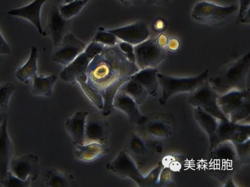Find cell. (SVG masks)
Instances as JSON below:
<instances>
[{
    "mask_svg": "<svg viewBox=\"0 0 250 187\" xmlns=\"http://www.w3.org/2000/svg\"><path fill=\"white\" fill-rule=\"evenodd\" d=\"M139 69L130 61L118 45L105 46L90 62L86 71L88 87L103 100L101 111L108 116L114 110L113 100L121 86Z\"/></svg>",
    "mask_w": 250,
    "mask_h": 187,
    "instance_id": "cell-1",
    "label": "cell"
},
{
    "mask_svg": "<svg viewBox=\"0 0 250 187\" xmlns=\"http://www.w3.org/2000/svg\"><path fill=\"white\" fill-rule=\"evenodd\" d=\"M250 69L249 52L228 64L214 76L208 78L211 88L219 95L234 90L249 89L248 79Z\"/></svg>",
    "mask_w": 250,
    "mask_h": 187,
    "instance_id": "cell-2",
    "label": "cell"
},
{
    "mask_svg": "<svg viewBox=\"0 0 250 187\" xmlns=\"http://www.w3.org/2000/svg\"><path fill=\"white\" fill-rule=\"evenodd\" d=\"M250 94L249 88L231 91L218 96L219 108L227 120L250 125Z\"/></svg>",
    "mask_w": 250,
    "mask_h": 187,
    "instance_id": "cell-3",
    "label": "cell"
},
{
    "mask_svg": "<svg viewBox=\"0 0 250 187\" xmlns=\"http://www.w3.org/2000/svg\"><path fill=\"white\" fill-rule=\"evenodd\" d=\"M238 11L235 4L223 5L208 0L197 1L191 11V18L199 24L220 26L228 22Z\"/></svg>",
    "mask_w": 250,
    "mask_h": 187,
    "instance_id": "cell-4",
    "label": "cell"
},
{
    "mask_svg": "<svg viewBox=\"0 0 250 187\" xmlns=\"http://www.w3.org/2000/svg\"><path fill=\"white\" fill-rule=\"evenodd\" d=\"M208 69L196 76L184 78L176 77L158 72L157 77L162 89V95L159 99L160 104L165 105L171 97L177 94L184 92L189 94L193 92L208 80Z\"/></svg>",
    "mask_w": 250,
    "mask_h": 187,
    "instance_id": "cell-5",
    "label": "cell"
},
{
    "mask_svg": "<svg viewBox=\"0 0 250 187\" xmlns=\"http://www.w3.org/2000/svg\"><path fill=\"white\" fill-rule=\"evenodd\" d=\"M135 63L138 69L155 68L167 57V51L156 38H148L134 46Z\"/></svg>",
    "mask_w": 250,
    "mask_h": 187,
    "instance_id": "cell-6",
    "label": "cell"
},
{
    "mask_svg": "<svg viewBox=\"0 0 250 187\" xmlns=\"http://www.w3.org/2000/svg\"><path fill=\"white\" fill-rule=\"evenodd\" d=\"M106 168L117 176L130 179L139 187H146L145 175L124 149L106 163Z\"/></svg>",
    "mask_w": 250,
    "mask_h": 187,
    "instance_id": "cell-7",
    "label": "cell"
},
{
    "mask_svg": "<svg viewBox=\"0 0 250 187\" xmlns=\"http://www.w3.org/2000/svg\"><path fill=\"white\" fill-rule=\"evenodd\" d=\"M219 96L207 80L198 89L189 94L187 101L194 108L201 109L218 118L226 119L217 103Z\"/></svg>",
    "mask_w": 250,
    "mask_h": 187,
    "instance_id": "cell-8",
    "label": "cell"
},
{
    "mask_svg": "<svg viewBox=\"0 0 250 187\" xmlns=\"http://www.w3.org/2000/svg\"><path fill=\"white\" fill-rule=\"evenodd\" d=\"M135 125L136 132L146 141L166 139L172 134L169 123L155 113L143 115Z\"/></svg>",
    "mask_w": 250,
    "mask_h": 187,
    "instance_id": "cell-9",
    "label": "cell"
},
{
    "mask_svg": "<svg viewBox=\"0 0 250 187\" xmlns=\"http://www.w3.org/2000/svg\"><path fill=\"white\" fill-rule=\"evenodd\" d=\"M86 45L73 34L68 32L64 36L58 47L54 49L52 59L56 63L64 67L82 53Z\"/></svg>",
    "mask_w": 250,
    "mask_h": 187,
    "instance_id": "cell-10",
    "label": "cell"
},
{
    "mask_svg": "<svg viewBox=\"0 0 250 187\" xmlns=\"http://www.w3.org/2000/svg\"><path fill=\"white\" fill-rule=\"evenodd\" d=\"M9 171L21 180L35 181L40 172L38 158L27 153L13 159L11 161Z\"/></svg>",
    "mask_w": 250,
    "mask_h": 187,
    "instance_id": "cell-11",
    "label": "cell"
},
{
    "mask_svg": "<svg viewBox=\"0 0 250 187\" xmlns=\"http://www.w3.org/2000/svg\"><path fill=\"white\" fill-rule=\"evenodd\" d=\"M107 30L113 34L118 39L130 43L133 46L146 40L150 36L147 25L142 21H137L121 27Z\"/></svg>",
    "mask_w": 250,
    "mask_h": 187,
    "instance_id": "cell-12",
    "label": "cell"
},
{
    "mask_svg": "<svg viewBox=\"0 0 250 187\" xmlns=\"http://www.w3.org/2000/svg\"><path fill=\"white\" fill-rule=\"evenodd\" d=\"M70 19H66L61 15L58 6L51 9L47 20V32L50 37L54 49L60 44L64 36L68 33Z\"/></svg>",
    "mask_w": 250,
    "mask_h": 187,
    "instance_id": "cell-13",
    "label": "cell"
},
{
    "mask_svg": "<svg viewBox=\"0 0 250 187\" xmlns=\"http://www.w3.org/2000/svg\"><path fill=\"white\" fill-rule=\"evenodd\" d=\"M108 136L107 122L88 114L85 125L83 143L97 142L107 146Z\"/></svg>",
    "mask_w": 250,
    "mask_h": 187,
    "instance_id": "cell-14",
    "label": "cell"
},
{
    "mask_svg": "<svg viewBox=\"0 0 250 187\" xmlns=\"http://www.w3.org/2000/svg\"><path fill=\"white\" fill-rule=\"evenodd\" d=\"M46 0H34L29 4L21 7L11 9L7 11L8 15L21 17L29 21L39 33L45 36L41 21L42 7Z\"/></svg>",
    "mask_w": 250,
    "mask_h": 187,
    "instance_id": "cell-15",
    "label": "cell"
},
{
    "mask_svg": "<svg viewBox=\"0 0 250 187\" xmlns=\"http://www.w3.org/2000/svg\"><path fill=\"white\" fill-rule=\"evenodd\" d=\"M12 154V142L7 129V120L3 119L0 125V182L5 179L9 171Z\"/></svg>",
    "mask_w": 250,
    "mask_h": 187,
    "instance_id": "cell-16",
    "label": "cell"
},
{
    "mask_svg": "<svg viewBox=\"0 0 250 187\" xmlns=\"http://www.w3.org/2000/svg\"><path fill=\"white\" fill-rule=\"evenodd\" d=\"M88 113L78 111L68 117L64 123V128L75 146L83 143L85 125Z\"/></svg>",
    "mask_w": 250,
    "mask_h": 187,
    "instance_id": "cell-17",
    "label": "cell"
},
{
    "mask_svg": "<svg viewBox=\"0 0 250 187\" xmlns=\"http://www.w3.org/2000/svg\"><path fill=\"white\" fill-rule=\"evenodd\" d=\"M149 144L148 141L136 131L131 134L125 148L124 149L133 160L140 171L149 153Z\"/></svg>",
    "mask_w": 250,
    "mask_h": 187,
    "instance_id": "cell-18",
    "label": "cell"
},
{
    "mask_svg": "<svg viewBox=\"0 0 250 187\" xmlns=\"http://www.w3.org/2000/svg\"><path fill=\"white\" fill-rule=\"evenodd\" d=\"M91 59L83 51L60 73V78L64 82L75 83L81 76L86 75L87 67Z\"/></svg>",
    "mask_w": 250,
    "mask_h": 187,
    "instance_id": "cell-19",
    "label": "cell"
},
{
    "mask_svg": "<svg viewBox=\"0 0 250 187\" xmlns=\"http://www.w3.org/2000/svg\"><path fill=\"white\" fill-rule=\"evenodd\" d=\"M113 107L114 109L125 114L129 121L134 125H136L143 116L136 102L130 97L119 91L113 98Z\"/></svg>",
    "mask_w": 250,
    "mask_h": 187,
    "instance_id": "cell-20",
    "label": "cell"
},
{
    "mask_svg": "<svg viewBox=\"0 0 250 187\" xmlns=\"http://www.w3.org/2000/svg\"><path fill=\"white\" fill-rule=\"evenodd\" d=\"M194 116L196 122L209 138L210 150L218 143L217 130L220 118L212 116L199 108H194Z\"/></svg>",
    "mask_w": 250,
    "mask_h": 187,
    "instance_id": "cell-21",
    "label": "cell"
},
{
    "mask_svg": "<svg viewBox=\"0 0 250 187\" xmlns=\"http://www.w3.org/2000/svg\"><path fill=\"white\" fill-rule=\"evenodd\" d=\"M107 151V146L97 142L83 143L75 146L74 156L81 162L90 163L99 159Z\"/></svg>",
    "mask_w": 250,
    "mask_h": 187,
    "instance_id": "cell-22",
    "label": "cell"
},
{
    "mask_svg": "<svg viewBox=\"0 0 250 187\" xmlns=\"http://www.w3.org/2000/svg\"><path fill=\"white\" fill-rule=\"evenodd\" d=\"M211 160L224 164H232L239 160L236 148L230 140L221 141L209 150Z\"/></svg>",
    "mask_w": 250,
    "mask_h": 187,
    "instance_id": "cell-23",
    "label": "cell"
},
{
    "mask_svg": "<svg viewBox=\"0 0 250 187\" xmlns=\"http://www.w3.org/2000/svg\"><path fill=\"white\" fill-rule=\"evenodd\" d=\"M158 73V71L155 68H146L139 70L130 78L140 84L149 95L155 97L157 95L159 86Z\"/></svg>",
    "mask_w": 250,
    "mask_h": 187,
    "instance_id": "cell-24",
    "label": "cell"
},
{
    "mask_svg": "<svg viewBox=\"0 0 250 187\" xmlns=\"http://www.w3.org/2000/svg\"><path fill=\"white\" fill-rule=\"evenodd\" d=\"M57 79V75L54 74L48 75L36 74L32 79L31 91L32 94L39 96H51Z\"/></svg>",
    "mask_w": 250,
    "mask_h": 187,
    "instance_id": "cell-25",
    "label": "cell"
},
{
    "mask_svg": "<svg viewBox=\"0 0 250 187\" xmlns=\"http://www.w3.org/2000/svg\"><path fill=\"white\" fill-rule=\"evenodd\" d=\"M37 48L35 46H32L28 60L15 73L17 78L23 83H28L30 80L32 79L37 74Z\"/></svg>",
    "mask_w": 250,
    "mask_h": 187,
    "instance_id": "cell-26",
    "label": "cell"
},
{
    "mask_svg": "<svg viewBox=\"0 0 250 187\" xmlns=\"http://www.w3.org/2000/svg\"><path fill=\"white\" fill-rule=\"evenodd\" d=\"M118 91L130 97L138 106L143 103L149 96L140 84L130 78L125 82Z\"/></svg>",
    "mask_w": 250,
    "mask_h": 187,
    "instance_id": "cell-27",
    "label": "cell"
},
{
    "mask_svg": "<svg viewBox=\"0 0 250 187\" xmlns=\"http://www.w3.org/2000/svg\"><path fill=\"white\" fill-rule=\"evenodd\" d=\"M72 176L69 174L53 168L48 169L44 174V182L49 187L69 186Z\"/></svg>",
    "mask_w": 250,
    "mask_h": 187,
    "instance_id": "cell-28",
    "label": "cell"
},
{
    "mask_svg": "<svg viewBox=\"0 0 250 187\" xmlns=\"http://www.w3.org/2000/svg\"><path fill=\"white\" fill-rule=\"evenodd\" d=\"M89 0H75L58 5L62 16L66 19H71L82 10Z\"/></svg>",
    "mask_w": 250,
    "mask_h": 187,
    "instance_id": "cell-29",
    "label": "cell"
},
{
    "mask_svg": "<svg viewBox=\"0 0 250 187\" xmlns=\"http://www.w3.org/2000/svg\"><path fill=\"white\" fill-rule=\"evenodd\" d=\"M15 90V86L12 82H5L0 85V112L7 109Z\"/></svg>",
    "mask_w": 250,
    "mask_h": 187,
    "instance_id": "cell-30",
    "label": "cell"
},
{
    "mask_svg": "<svg viewBox=\"0 0 250 187\" xmlns=\"http://www.w3.org/2000/svg\"><path fill=\"white\" fill-rule=\"evenodd\" d=\"M117 37L107 29L102 28L97 32L91 41L101 43L104 46H112L118 43Z\"/></svg>",
    "mask_w": 250,
    "mask_h": 187,
    "instance_id": "cell-31",
    "label": "cell"
},
{
    "mask_svg": "<svg viewBox=\"0 0 250 187\" xmlns=\"http://www.w3.org/2000/svg\"><path fill=\"white\" fill-rule=\"evenodd\" d=\"M250 0H240L238 8V13L236 18V23H250Z\"/></svg>",
    "mask_w": 250,
    "mask_h": 187,
    "instance_id": "cell-32",
    "label": "cell"
},
{
    "mask_svg": "<svg viewBox=\"0 0 250 187\" xmlns=\"http://www.w3.org/2000/svg\"><path fill=\"white\" fill-rule=\"evenodd\" d=\"M31 180H23L13 174L10 171L8 172L4 181L1 184L7 187H28L30 186Z\"/></svg>",
    "mask_w": 250,
    "mask_h": 187,
    "instance_id": "cell-33",
    "label": "cell"
},
{
    "mask_svg": "<svg viewBox=\"0 0 250 187\" xmlns=\"http://www.w3.org/2000/svg\"><path fill=\"white\" fill-rule=\"evenodd\" d=\"M117 45L127 58L130 61L135 63L134 46L130 43L122 41L118 42Z\"/></svg>",
    "mask_w": 250,
    "mask_h": 187,
    "instance_id": "cell-34",
    "label": "cell"
},
{
    "mask_svg": "<svg viewBox=\"0 0 250 187\" xmlns=\"http://www.w3.org/2000/svg\"><path fill=\"white\" fill-rule=\"evenodd\" d=\"M105 46L101 43L91 41L86 45L84 51L91 59H93L96 56L102 52Z\"/></svg>",
    "mask_w": 250,
    "mask_h": 187,
    "instance_id": "cell-35",
    "label": "cell"
},
{
    "mask_svg": "<svg viewBox=\"0 0 250 187\" xmlns=\"http://www.w3.org/2000/svg\"><path fill=\"white\" fill-rule=\"evenodd\" d=\"M169 171L168 168L164 166L159 173L157 186H168V184L171 183Z\"/></svg>",
    "mask_w": 250,
    "mask_h": 187,
    "instance_id": "cell-36",
    "label": "cell"
},
{
    "mask_svg": "<svg viewBox=\"0 0 250 187\" xmlns=\"http://www.w3.org/2000/svg\"><path fill=\"white\" fill-rule=\"evenodd\" d=\"M10 53V46L0 31V55H9Z\"/></svg>",
    "mask_w": 250,
    "mask_h": 187,
    "instance_id": "cell-37",
    "label": "cell"
},
{
    "mask_svg": "<svg viewBox=\"0 0 250 187\" xmlns=\"http://www.w3.org/2000/svg\"><path fill=\"white\" fill-rule=\"evenodd\" d=\"M172 0H146L149 5L159 6H167Z\"/></svg>",
    "mask_w": 250,
    "mask_h": 187,
    "instance_id": "cell-38",
    "label": "cell"
},
{
    "mask_svg": "<svg viewBox=\"0 0 250 187\" xmlns=\"http://www.w3.org/2000/svg\"><path fill=\"white\" fill-rule=\"evenodd\" d=\"M121 2L124 3H130L133 2L136 0H119Z\"/></svg>",
    "mask_w": 250,
    "mask_h": 187,
    "instance_id": "cell-39",
    "label": "cell"
},
{
    "mask_svg": "<svg viewBox=\"0 0 250 187\" xmlns=\"http://www.w3.org/2000/svg\"><path fill=\"white\" fill-rule=\"evenodd\" d=\"M53 1L58 3V5L62 4L63 0H52Z\"/></svg>",
    "mask_w": 250,
    "mask_h": 187,
    "instance_id": "cell-40",
    "label": "cell"
},
{
    "mask_svg": "<svg viewBox=\"0 0 250 187\" xmlns=\"http://www.w3.org/2000/svg\"><path fill=\"white\" fill-rule=\"evenodd\" d=\"M75 0H63L62 4L66 3Z\"/></svg>",
    "mask_w": 250,
    "mask_h": 187,
    "instance_id": "cell-41",
    "label": "cell"
},
{
    "mask_svg": "<svg viewBox=\"0 0 250 187\" xmlns=\"http://www.w3.org/2000/svg\"><path fill=\"white\" fill-rule=\"evenodd\" d=\"M1 122H2V121H1ZM1 123H0V125Z\"/></svg>",
    "mask_w": 250,
    "mask_h": 187,
    "instance_id": "cell-42",
    "label": "cell"
}]
</instances>
